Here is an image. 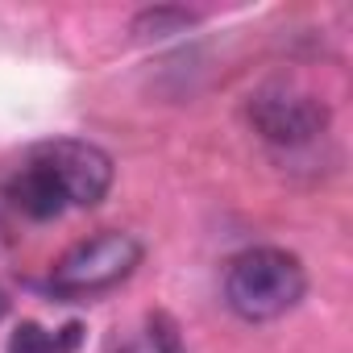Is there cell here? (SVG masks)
<instances>
[{"instance_id": "1", "label": "cell", "mask_w": 353, "mask_h": 353, "mask_svg": "<svg viewBox=\"0 0 353 353\" xmlns=\"http://www.w3.org/2000/svg\"><path fill=\"white\" fill-rule=\"evenodd\" d=\"M303 291H307L303 262L279 245L241 250L225 266V303L250 324H266V320L287 316L303 299Z\"/></svg>"}, {"instance_id": "2", "label": "cell", "mask_w": 353, "mask_h": 353, "mask_svg": "<svg viewBox=\"0 0 353 353\" xmlns=\"http://www.w3.org/2000/svg\"><path fill=\"white\" fill-rule=\"evenodd\" d=\"M141 266V241L121 229H104L79 245H71L54 266H50V291L67 299H92L112 287H121L133 270Z\"/></svg>"}, {"instance_id": "3", "label": "cell", "mask_w": 353, "mask_h": 353, "mask_svg": "<svg viewBox=\"0 0 353 353\" xmlns=\"http://www.w3.org/2000/svg\"><path fill=\"white\" fill-rule=\"evenodd\" d=\"M245 117H250L254 133L279 150H303L316 137H324V129H328V104L291 83H270L262 92H254L245 104Z\"/></svg>"}, {"instance_id": "4", "label": "cell", "mask_w": 353, "mask_h": 353, "mask_svg": "<svg viewBox=\"0 0 353 353\" xmlns=\"http://www.w3.org/2000/svg\"><path fill=\"white\" fill-rule=\"evenodd\" d=\"M26 158L38 162L54 179L67 208H96L112 188V158L96 141L54 137V141H38Z\"/></svg>"}, {"instance_id": "5", "label": "cell", "mask_w": 353, "mask_h": 353, "mask_svg": "<svg viewBox=\"0 0 353 353\" xmlns=\"http://www.w3.org/2000/svg\"><path fill=\"white\" fill-rule=\"evenodd\" d=\"M5 196H9V204H13L21 216H30V221H54V216L67 212V200H63V192L54 188V179H50L38 162H30V158L9 174Z\"/></svg>"}, {"instance_id": "6", "label": "cell", "mask_w": 353, "mask_h": 353, "mask_svg": "<svg viewBox=\"0 0 353 353\" xmlns=\"http://www.w3.org/2000/svg\"><path fill=\"white\" fill-rule=\"evenodd\" d=\"M79 341H83V324H75V320L63 328H42V324L26 320L9 332L5 353H75Z\"/></svg>"}, {"instance_id": "7", "label": "cell", "mask_w": 353, "mask_h": 353, "mask_svg": "<svg viewBox=\"0 0 353 353\" xmlns=\"http://www.w3.org/2000/svg\"><path fill=\"white\" fill-rule=\"evenodd\" d=\"M121 353H179V336H174L166 316H150L141 332H133V341Z\"/></svg>"}, {"instance_id": "8", "label": "cell", "mask_w": 353, "mask_h": 353, "mask_svg": "<svg viewBox=\"0 0 353 353\" xmlns=\"http://www.w3.org/2000/svg\"><path fill=\"white\" fill-rule=\"evenodd\" d=\"M192 21H196V13H188V9H154V13L137 17V30H154V38H158L170 26H192Z\"/></svg>"}]
</instances>
